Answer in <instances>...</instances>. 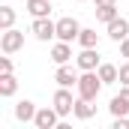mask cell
Masks as SVG:
<instances>
[{"label": "cell", "instance_id": "cell-1", "mask_svg": "<svg viewBox=\"0 0 129 129\" xmlns=\"http://www.w3.org/2000/svg\"><path fill=\"white\" fill-rule=\"evenodd\" d=\"M102 87H105V84H102V78H99L96 69H87V72L78 78V96L81 99H93V102H96V96H99Z\"/></svg>", "mask_w": 129, "mask_h": 129}, {"label": "cell", "instance_id": "cell-2", "mask_svg": "<svg viewBox=\"0 0 129 129\" xmlns=\"http://www.w3.org/2000/svg\"><path fill=\"white\" fill-rule=\"evenodd\" d=\"M30 33L39 39V42H48V39L57 36V21H51V18H33Z\"/></svg>", "mask_w": 129, "mask_h": 129}, {"label": "cell", "instance_id": "cell-3", "mask_svg": "<svg viewBox=\"0 0 129 129\" xmlns=\"http://www.w3.org/2000/svg\"><path fill=\"white\" fill-rule=\"evenodd\" d=\"M0 48H3V54H15V51H21V48H24V33L15 30V27L3 30V36H0Z\"/></svg>", "mask_w": 129, "mask_h": 129}, {"label": "cell", "instance_id": "cell-4", "mask_svg": "<svg viewBox=\"0 0 129 129\" xmlns=\"http://www.w3.org/2000/svg\"><path fill=\"white\" fill-rule=\"evenodd\" d=\"M57 123H60V114H57L54 105L51 108H39L36 117H33V126L36 129H57Z\"/></svg>", "mask_w": 129, "mask_h": 129}, {"label": "cell", "instance_id": "cell-5", "mask_svg": "<svg viewBox=\"0 0 129 129\" xmlns=\"http://www.w3.org/2000/svg\"><path fill=\"white\" fill-rule=\"evenodd\" d=\"M78 33H81V24L75 21V18H60L57 21V39H63V42H75L78 39Z\"/></svg>", "mask_w": 129, "mask_h": 129}, {"label": "cell", "instance_id": "cell-6", "mask_svg": "<svg viewBox=\"0 0 129 129\" xmlns=\"http://www.w3.org/2000/svg\"><path fill=\"white\" fill-rule=\"evenodd\" d=\"M51 102H54V108H57V114H60V117H66V114H72V111H75V96L69 93V87H60V90L54 93Z\"/></svg>", "mask_w": 129, "mask_h": 129}, {"label": "cell", "instance_id": "cell-7", "mask_svg": "<svg viewBox=\"0 0 129 129\" xmlns=\"http://www.w3.org/2000/svg\"><path fill=\"white\" fill-rule=\"evenodd\" d=\"M105 27H108V36H111L114 42H123V39L129 36V21H126V18H120V15H117L114 21H108Z\"/></svg>", "mask_w": 129, "mask_h": 129}, {"label": "cell", "instance_id": "cell-8", "mask_svg": "<svg viewBox=\"0 0 129 129\" xmlns=\"http://www.w3.org/2000/svg\"><path fill=\"white\" fill-rule=\"evenodd\" d=\"M78 78L81 75H75L69 66H57V72H54V81H57V87H78Z\"/></svg>", "mask_w": 129, "mask_h": 129}, {"label": "cell", "instance_id": "cell-9", "mask_svg": "<svg viewBox=\"0 0 129 129\" xmlns=\"http://www.w3.org/2000/svg\"><path fill=\"white\" fill-rule=\"evenodd\" d=\"M78 120H93L96 117V105H93V99H75V111H72Z\"/></svg>", "mask_w": 129, "mask_h": 129}, {"label": "cell", "instance_id": "cell-10", "mask_svg": "<svg viewBox=\"0 0 129 129\" xmlns=\"http://www.w3.org/2000/svg\"><path fill=\"white\" fill-rule=\"evenodd\" d=\"M51 60H54L57 66L69 63V60H72V45H69V42H63V39H60L57 45H51Z\"/></svg>", "mask_w": 129, "mask_h": 129}, {"label": "cell", "instance_id": "cell-11", "mask_svg": "<svg viewBox=\"0 0 129 129\" xmlns=\"http://www.w3.org/2000/svg\"><path fill=\"white\" fill-rule=\"evenodd\" d=\"M75 60H78V66H81L84 72H87V69H99V63H102L99 54H96V48H81V54H78Z\"/></svg>", "mask_w": 129, "mask_h": 129}, {"label": "cell", "instance_id": "cell-12", "mask_svg": "<svg viewBox=\"0 0 129 129\" xmlns=\"http://www.w3.org/2000/svg\"><path fill=\"white\" fill-rule=\"evenodd\" d=\"M36 111H39V108L33 105L30 99H21V102L15 105V117H18L21 123H33V117H36Z\"/></svg>", "mask_w": 129, "mask_h": 129}, {"label": "cell", "instance_id": "cell-13", "mask_svg": "<svg viewBox=\"0 0 129 129\" xmlns=\"http://www.w3.org/2000/svg\"><path fill=\"white\" fill-rule=\"evenodd\" d=\"M27 12L33 18H48L51 15V0H27Z\"/></svg>", "mask_w": 129, "mask_h": 129}, {"label": "cell", "instance_id": "cell-14", "mask_svg": "<svg viewBox=\"0 0 129 129\" xmlns=\"http://www.w3.org/2000/svg\"><path fill=\"white\" fill-rule=\"evenodd\" d=\"M99 78H102V84H114V81H120V69L114 63H99Z\"/></svg>", "mask_w": 129, "mask_h": 129}, {"label": "cell", "instance_id": "cell-15", "mask_svg": "<svg viewBox=\"0 0 129 129\" xmlns=\"http://www.w3.org/2000/svg\"><path fill=\"white\" fill-rule=\"evenodd\" d=\"M18 90V81L12 72H0V96H15Z\"/></svg>", "mask_w": 129, "mask_h": 129}, {"label": "cell", "instance_id": "cell-16", "mask_svg": "<svg viewBox=\"0 0 129 129\" xmlns=\"http://www.w3.org/2000/svg\"><path fill=\"white\" fill-rule=\"evenodd\" d=\"M78 45H81V48H96V45H99V33L93 30V27H81V33H78Z\"/></svg>", "mask_w": 129, "mask_h": 129}, {"label": "cell", "instance_id": "cell-17", "mask_svg": "<svg viewBox=\"0 0 129 129\" xmlns=\"http://www.w3.org/2000/svg\"><path fill=\"white\" fill-rule=\"evenodd\" d=\"M114 18H117V3H114V6H96V21L108 24V21H114Z\"/></svg>", "mask_w": 129, "mask_h": 129}, {"label": "cell", "instance_id": "cell-18", "mask_svg": "<svg viewBox=\"0 0 129 129\" xmlns=\"http://www.w3.org/2000/svg\"><path fill=\"white\" fill-rule=\"evenodd\" d=\"M15 24V9L12 6H0V30H9Z\"/></svg>", "mask_w": 129, "mask_h": 129}, {"label": "cell", "instance_id": "cell-19", "mask_svg": "<svg viewBox=\"0 0 129 129\" xmlns=\"http://www.w3.org/2000/svg\"><path fill=\"white\" fill-rule=\"evenodd\" d=\"M108 108H111V114H114V117H120V114H129V102H123L120 96H114V99H111V105H108Z\"/></svg>", "mask_w": 129, "mask_h": 129}, {"label": "cell", "instance_id": "cell-20", "mask_svg": "<svg viewBox=\"0 0 129 129\" xmlns=\"http://www.w3.org/2000/svg\"><path fill=\"white\" fill-rule=\"evenodd\" d=\"M111 129H129V117H126V114L114 117V126H111Z\"/></svg>", "mask_w": 129, "mask_h": 129}, {"label": "cell", "instance_id": "cell-21", "mask_svg": "<svg viewBox=\"0 0 129 129\" xmlns=\"http://www.w3.org/2000/svg\"><path fill=\"white\" fill-rule=\"evenodd\" d=\"M120 84H129V63L120 66Z\"/></svg>", "mask_w": 129, "mask_h": 129}, {"label": "cell", "instance_id": "cell-22", "mask_svg": "<svg viewBox=\"0 0 129 129\" xmlns=\"http://www.w3.org/2000/svg\"><path fill=\"white\" fill-rule=\"evenodd\" d=\"M0 72H12V60L9 57H0Z\"/></svg>", "mask_w": 129, "mask_h": 129}, {"label": "cell", "instance_id": "cell-23", "mask_svg": "<svg viewBox=\"0 0 129 129\" xmlns=\"http://www.w3.org/2000/svg\"><path fill=\"white\" fill-rule=\"evenodd\" d=\"M120 54H123V57H129V36L120 42Z\"/></svg>", "mask_w": 129, "mask_h": 129}, {"label": "cell", "instance_id": "cell-24", "mask_svg": "<svg viewBox=\"0 0 129 129\" xmlns=\"http://www.w3.org/2000/svg\"><path fill=\"white\" fill-rule=\"evenodd\" d=\"M117 0H96V6H114Z\"/></svg>", "mask_w": 129, "mask_h": 129}, {"label": "cell", "instance_id": "cell-25", "mask_svg": "<svg viewBox=\"0 0 129 129\" xmlns=\"http://www.w3.org/2000/svg\"><path fill=\"white\" fill-rule=\"evenodd\" d=\"M78 3H84V0H78Z\"/></svg>", "mask_w": 129, "mask_h": 129}]
</instances>
